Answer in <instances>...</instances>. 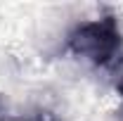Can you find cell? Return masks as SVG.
<instances>
[{
    "label": "cell",
    "mask_w": 123,
    "mask_h": 121,
    "mask_svg": "<svg viewBox=\"0 0 123 121\" xmlns=\"http://www.w3.org/2000/svg\"><path fill=\"white\" fill-rule=\"evenodd\" d=\"M69 50L85 62L109 67L121 52V31L116 19L104 17V19H92L83 21L69 33Z\"/></svg>",
    "instance_id": "1"
},
{
    "label": "cell",
    "mask_w": 123,
    "mask_h": 121,
    "mask_svg": "<svg viewBox=\"0 0 123 121\" xmlns=\"http://www.w3.org/2000/svg\"><path fill=\"white\" fill-rule=\"evenodd\" d=\"M109 74H111V81H114V88L123 95V55H118L109 64Z\"/></svg>",
    "instance_id": "2"
},
{
    "label": "cell",
    "mask_w": 123,
    "mask_h": 121,
    "mask_svg": "<svg viewBox=\"0 0 123 121\" xmlns=\"http://www.w3.org/2000/svg\"><path fill=\"white\" fill-rule=\"evenodd\" d=\"M116 121H123V105L118 107V112H116Z\"/></svg>",
    "instance_id": "3"
}]
</instances>
